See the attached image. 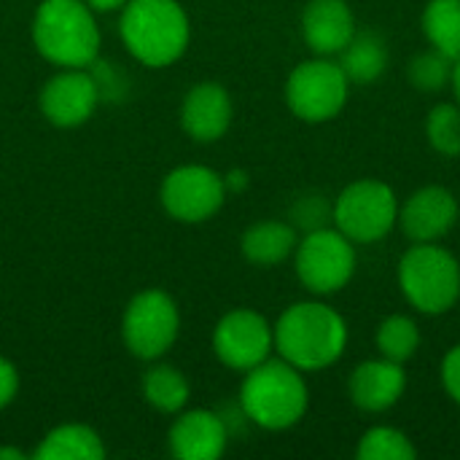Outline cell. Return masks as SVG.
Returning a JSON list of instances; mask_svg holds the SVG:
<instances>
[{"label": "cell", "instance_id": "1", "mask_svg": "<svg viewBox=\"0 0 460 460\" xmlns=\"http://www.w3.org/2000/svg\"><path fill=\"white\" fill-rule=\"evenodd\" d=\"M272 332L278 356L299 372H321L337 364L348 348L345 318L323 302L286 307Z\"/></svg>", "mask_w": 460, "mask_h": 460}, {"label": "cell", "instance_id": "2", "mask_svg": "<svg viewBox=\"0 0 460 460\" xmlns=\"http://www.w3.org/2000/svg\"><path fill=\"white\" fill-rule=\"evenodd\" d=\"M127 51L146 67H167L191 40L189 13L178 0H127L119 22Z\"/></svg>", "mask_w": 460, "mask_h": 460}, {"label": "cell", "instance_id": "3", "mask_svg": "<svg viewBox=\"0 0 460 460\" xmlns=\"http://www.w3.org/2000/svg\"><path fill=\"white\" fill-rule=\"evenodd\" d=\"M310 404L305 372L283 358H267L245 372L240 385L243 415L264 431H286L296 426Z\"/></svg>", "mask_w": 460, "mask_h": 460}, {"label": "cell", "instance_id": "4", "mask_svg": "<svg viewBox=\"0 0 460 460\" xmlns=\"http://www.w3.org/2000/svg\"><path fill=\"white\" fill-rule=\"evenodd\" d=\"M32 43L57 67H89L100 54V27L84 0H43L32 16Z\"/></svg>", "mask_w": 460, "mask_h": 460}, {"label": "cell", "instance_id": "5", "mask_svg": "<svg viewBox=\"0 0 460 460\" xmlns=\"http://www.w3.org/2000/svg\"><path fill=\"white\" fill-rule=\"evenodd\" d=\"M399 288L423 315H442L460 299L458 259L437 243H415L399 261Z\"/></svg>", "mask_w": 460, "mask_h": 460}, {"label": "cell", "instance_id": "6", "mask_svg": "<svg viewBox=\"0 0 460 460\" xmlns=\"http://www.w3.org/2000/svg\"><path fill=\"white\" fill-rule=\"evenodd\" d=\"M399 224V199L385 181L361 178L334 199V226L356 245H369L391 234Z\"/></svg>", "mask_w": 460, "mask_h": 460}, {"label": "cell", "instance_id": "7", "mask_svg": "<svg viewBox=\"0 0 460 460\" xmlns=\"http://www.w3.org/2000/svg\"><path fill=\"white\" fill-rule=\"evenodd\" d=\"M350 81L337 57H313L299 62L286 81V102L291 113L307 124H323L340 116L348 102Z\"/></svg>", "mask_w": 460, "mask_h": 460}, {"label": "cell", "instance_id": "8", "mask_svg": "<svg viewBox=\"0 0 460 460\" xmlns=\"http://www.w3.org/2000/svg\"><path fill=\"white\" fill-rule=\"evenodd\" d=\"M294 267L299 283L310 294H337L356 275V243H350L337 226L305 232L294 251Z\"/></svg>", "mask_w": 460, "mask_h": 460}, {"label": "cell", "instance_id": "9", "mask_svg": "<svg viewBox=\"0 0 460 460\" xmlns=\"http://www.w3.org/2000/svg\"><path fill=\"white\" fill-rule=\"evenodd\" d=\"M181 313L170 294L146 288L129 299L121 315V340L127 350L143 361L162 358L178 340Z\"/></svg>", "mask_w": 460, "mask_h": 460}, {"label": "cell", "instance_id": "10", "mask_svg": "<svg viewBox=\"0 0 460 460\" xmlns=\"http://www.w3.org/2000/svg\"><path fill=\"white\" fill-rule=\"evenodd\" d=\"M226 197L224 178L202 164H183L164 175L162 181V208L167 216L183 224H202L213 218Z\"/></svg>", "mask_w": 460, "mask_h": 460}, {"label": "cell", "instance_id": "11", "mask_svg": "<svg viewBox=\"0 0 460 460\" xmlns=\"http://www.w3.org/2000/svg\"><path fill=\"white\" fill-rule=\"evenodd\" d=\"M213 350L224 367L234 372H248L270 358V353L275 350V332L270 321L256 310H229L216 323Z\"/></svg>", "mask_w": 460, "mask_h": 460}, {"label": "cell", "instance_id": "12", "mask_svg": "<svg viewBox=\"0 0 460 460\" xmlns=\"http://www.w3.org/2000/svg\"><path fill=\"white\" fill-rule=\"evenodd\" d=\"M100 97L102 94L94 73H86V67H62V73L43 84L38 105L49 124L73 129L92 119Z\"/></svg>", "mask_w": 460, "mask_h": 460}, {"label": "cell", "instance_id": "13", "mask_svg": "<svg viewBox=\"0 0 460 460\" xmlns=\"http://www.w3.org/2000/svg\"><path fill=\"white\" fill-rule=\"evenodd\" d=\"M458 221V199L445 186H423L399 208V224L412 243H437Z\"/></svg>", "mask_w": 460, "mask_h": 460}, {"label": "cell", "instance_id": "14", "mask_svg": "<svg viewBox=\"0 0 460 460\" xmlns=\"http://www.w3.org/2000/svg\"><path fill=\"white\" fill-rule=\"evenodd\" d=\"M232 97L229 92L216 84L205 81L186 92L181 105V127L197 143H216L232 127Z\"/></svg>", "mask_w": 460, "mask_h": 460}, {"label": "cell", "instance_id": "15", "mask_svg": "<svg viewBox=\"0 0 460 460\" xmlns=\"http://www.w3.org/2000/svg\"><path fill=\"white\" fill-rule=\"evenodd\" d=\"M170 453L181 460H218L226 450V423L210 410H181L170 426Z\"/></svg>", "mask_w": 460, "mask_h": 460}, {"label": "cell", "instance_id": "16", "mask_svg": "<svg viewBox=\"0 0 460 460\" xmlns=\"http://www.w3.org/2000/svg\"><path fill=\"white\" fill-rule=\"evenodd\" d=\"M407 391L404 364L391 358H372L353 369L348 380L350 402L364 412H385L391 410Z\"/></svg>", "mask_w": 460, "mask_h": 460}, {"label": "cell", "instance_id": "17", "mask_svg": "<svg viewBox=\"0 0 460 460\" xmlns=\"http://www.w3.org/2000/svg\"><path fill=\"white\" fill-rule=\"evenodd\" d=\"M356 35V19L345 0H310L302 11V38L318 57H337Z\"/></svg>", "mask_w": 460, "mask_h": 460}, {"label": "cell", "instance_id": "18", "mask_svg": "<svg viewBox=\"0 0 460 460\" xmlns=\"http://www.w3.org/2000/svg\"><path fill=\"white\" fill-rule=\"evenodd\" d=\"M296 243V229L288 221H259L245 229L240 251L256 267H275L294 256Z\"/></svg>", "mask_w": 460, "mask_h": 460}, {"label": "cell", "instance_id": "19", "mask_svg": "<svg viewBox=\"0 0 460 460\" xmlns=\"http://www.w3.org/2000/svg\"><path fill=\"white\" fill-rule=\"evenodd\" d=\"M350 84H372L388 67V43L375 30H356L348 46L337 54Z\"/></svg>", "mask_w": 460, "mask_h": 460}, {"label": "cell", "instance_id": "20", "mask_svg": "<svg viewBox=\"0 0 460 460\" xmlns=\"http://www.w3.org/2000/svg\"><path fill=\"white\" fill-rule=\"evenodd\" d=\"M35 460H100L105 458V445L100 434L81 423H65L51 429L32 453Z\"/></svg>", "mask_w": 460, "mask_h": 460}, {"label": "cell", "instance_id": "21", "mask_svg": "<svg viewBox=\"0 0 460 460\" xmlns=\"http://www.w3.org/2000/svg\"><path fill=\"white\" fill-rule=\"evenodd\" d=\"M429 46L450 59L460 57V0H429L420 16Z\"/></svg>", "mask_w": 460, "mask_h": 460}, {"label": "cell", "instance_id": "22", "mask_svg": "<svg viewBox=\"0 0 460 460\" xmlns=\"http://www.w3.org/2000/svg\"><path fill=\"white\" fill-rule=\"evenodd\" d=\"M189 380L175 367H151L143 377V396L156 412L178 415L189 404Z\"/></svg>", "mask_w": 460, "mask_h": 460}, {"label": "cell", "instance_id": "23", "mask_svg": "<svg viewBox=\"0 0 460 460\" xmlns=\"http://www.w3.org/2000/svg\"><path fill=\"white\" fill-rule=\"evenodd\" d=\"M375 342H377V350H380L383 358L404 364L420 348V329L410 315H388L377 326Z\"/></svg>", "mask_w": 460, "mask_h": 460}, {"label": "cell", "instance_id": "24", "mask_svg": "<svg viewBox=\"0 0 460 460\" xmlns=\"http://www.w3.org/2000/svg\"><path fill=\"white\" fill-rule=\"evenodd\" d=\"M356 456L361 460H412L418 450L404 431L391 426H372L361 437Z\"/></svg>", "mask_w": 460, "mask_h": 460}, {"label": "cell", "instance_id": "25", "mask_svg": "<svg viewBox=\"0 0 460 460\" xmlns=\"http://www.w3.org/2000/svg\"><path fill=\"white\" fill-rule=\"evenodd\" d=\"M453 62L456 59H450L442 51L429 46L426 51H420L410 59L407 78L420 92H442L453 78Z\"/></svg>", "mask_w": 460, "mask_h": 460}, {"label": "cell", "instance_id": "26", "mask_svg": "<svg viewBox=\"0 0 460 460\" xmlns=\"http://www.w3.org/2000/svg\"><path fill=\"white\" fill-rule=\"evenodd\" d=\"M426 135L437 154L458 156L460 154V105L458 102H439L431 108L426 119Z\"/></svg>", "mask_w": 460, "mask_h": 460}, {"label": "cell", "instance_id": "27", "mask_svg": "<svg viewBox=\"0 0 460 460\" xmlns=\"http://www.w3.org/2000/svg\"><path fill=\"white\" fill-rule=\"evenodd\" d=\"M288 224L296 232H315L323 226H334V202L323 194H302L288 213Z\"/></svg>", "mask_w": 460, "mask_h": 460}, {"label": "cell", "instance_id": "28", "mask_svg": "<svg viewBox=\"0 0 460 460\" xmlns=\"http://www.w3.org/2000/svg\"><path fill=\"white\" fill-rule=\"evenodd\" d=\"M442 385H445L447 396L456 404H460V345L450 348L442 361Z\"/></svg>", "mask_w": 460, "mask_h": 460}, {"label": "cell", "instance_id": "29", "mask_svg": "<svg viewBox=\"0 0 460 460\" xmlns=\"http://www.w3.org/2000/svg\"><path fill=\"white\" fill-rule=\"evenodd\" d=\"M16 391H19V372L8 358L0 356V410H5L16 399Z\"/></svg>", "mask_w": 460, "mask_h": 460}, {"label": "cell", "instance_id": "30", "mask_svg": "<svg viewBox=\"0 0 460 460\" xmlns=\"http://www.w3.org/2000/svg\"><path fill=\"white\" fill-rule=\"evenodd\" d=\"M224 186H226V191H245L248 189V172L245 170H232L224 178Z\"/></svg>", "mask_w": 460, "mask_h": 460}, {"label": "cell", "instance_id": "31", "mask_svg": "<svg viewBox=\"0 0 460 460\" xmlns=\"http://www.w3.org/2000/svg\"><path fill=\"white\" fill-rule=\"evenodd\" d=\"M92 11H116V8H124L127 0H84Z\"/></svg>", "mask_w": 460, "mask_h": 460}, {"label": "cell", "instance_id": "32", "mask_svg": "<svg viewBox=\"0 0 460 460\" xmlns=\"http://www.w3.org/2000/svg\"><path fill=\"white\" fill-rule=\"evenodd\" d=\"M450 86L456 92V102L460 105V57L453 62V78H450Z\"/></svg>", "mask_w": 460, "mask_h": 460}, {"label": "cell", "instance_id": "33", "mask_svg": "<svg viewBox=\"0 0 460 460\" xmlns=\"http://www.w3.org/2000/svg\"><path fill=\"white\" fill-rule=\"evenodd\" d=\"M27 456L19 447H0V460H24Z\"/></svg>", "mask_w": 460, "mask_h": 460}]
</instances>
